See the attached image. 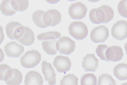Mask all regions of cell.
I'll return each mask as SVG.
<instances>
[{
	"instance_id": "cell-19",
	"label": "cell",
	"mask_w": 127,
	"mask_h": 85,
	"mask_svg": "<svg viewBox=\"0 0 127 85\" xmlns=\"http://www.w3.org/2000/svg\"><path fill=\"white\" fill-rule=\"evenodd\" d=\"M11 4L13 9L15 11H23L28 7L29 2L27 0H11Z\"/></svg>"
},
{
	"instance_id": "cell-9",
	"label": "cell",
	"mask_w": 127,
	"mask_h": 85,
	"mask_svg": "<svg viewBox=\"0 0 127 85\" xmlns=\"http://www.w3.org/2000/svg\"><path fill=\"white\" fill-rule=\"evenodd\" d=\"M53 64L58 72L64 73L69 70L71 62L68 57L59 55L55 58Z\"/></svg>"
},
{
	"instance_id": "cell-16",
	"label": "cell",
	"mask_w": 127,
	"mask_h": 85,
	"mask_svg": "<svg viewBox=\"0 0 127 85\" xmlns=\"http://www.w3.org/2000/svg\"><path fill=\"white\" fill-rule=\"evenodd\" d=\"M57 40H45L42 43L43 50L47 54L53 55L56 53L57 50L56 48Z\"/></svg>"
},
{
	"instance_id": "cell-26",
	"label": "cell",
	"mask_w": 127,
	"mask_h": 85,
	"mask_svg": "<svg viewBox=\"0 0 127 85\" xmlns=\"http://www.w3.org/2000/svg\"><path fill=\"white\" fill-rule=\"evenodd\" d=\"M49 14L51 19L52 23L51 26H54L59 23L61 19V15L58 10L52 9L47 11Z\"/></svg>"
},
{
	"instance_id": "cell-23",
	"label": "cell",
	"mask_w": 127,
	"mask_h": 85,
	"mask_svg": "<svg viewBox=\"0 0 127 85\" xmlns=\"http://www.w3.org/2000/svg\"><path fill=\"white\" fill-rule=\"evenodd\" d=\"M97 85H116V83L110 75L104 74L99 77Z\"/></svg>"
},
{
	"instance_id": "cell-18",
	"label": "cell",
	"mask_w": 127,
	"mask_h": 85,
	"mask_svg": "<svg viewBox=\"0 0 127 85\" xmlns=\"http://www.w3.org/2000/svg\"><path fill=\"white\" fill-rule=\"evenodd\" d=\"M11 0H3L0 5V8L1 13L6 16L12 15L16 12V11L13 9L11 4Z\"/></svg>"
},
{
	"instance_id": "cell-24",
	"label": "cell",
	"mask_w": 127,
	"mask_h": 85,
	"mask_svg": "<svg viewBox=\"0 0 127 85\" xmlns=\"http://www.w3.org/2000/svg\"><path fill=\"white\" fill-rule=\"evenodd\" d=\"M22 26L19 23L16 22H11L6 25L5 29L6 35L10 39L15 40L13 34L16 29L18 27Z\"/></svg>"
},
{
	"instance_id": "cell-6",
	"label": "cell",
	"mask_w": 127,
	"mask_h": 85,
	"mask_svg": "<svg viewBox=\"0 0 127 85\" xmlns=\"http://www.w3.org/2000/svg\"><path fill=\"white\" fill-rule=\"evenodd\" d=\"M87 9L86 6L80 2L72 4L68 9V14L72 18L81 19L86 15Z\"/></svg>"
},
{
	"instance_id": "cell-30",
	"label": "cell",
	"mask_w": 127,
	"mask_h": 85,
	"mask_svg": "<svg viewBox=\"0 0 127 85\" xmlns=\"http://www.w3.org/2000/svg\"><path fill=\"white\" fill-rule=\"evenodd\" d=\"M11 69L8 65L5 64H1L0 65V79L1 80H4V75L6 72Z\"/></svg>"
},
{
	"instance_id": "cell-22",
	"label": "cell",
	"mask_w": 127,
	"mask_h": 85,
	"mask_svg": "<svg viewBox=\"0 0 127 85\" xmlns=\"http://www.w3.org/2000/svg\"><path fill=\"white\" fill-rule=\"evenodd\" d=\"M61 33L56 31H51L41 33L37 36L39 40H55L61 36Z\"/></svg>"
},
{
	"instance_id": "cell-10",
	"label": "cell",
	"mask_w": 127,
	"mask_h": 85,
	"mask_svg": "<svg viewBox=\"0 0 127 85\" xmlns=\"http://www.w3.org/2000/svg\"><path fill=\"white\" fill-rule=\"evenodd\" d=\"M4 50L8 57H18L24 51L23 46L15 41H12L7 43L4 47Z\"/></svg>"
},
{
	"instance_id": "cell-15",
	"label": "cell",
	"mask_w": 127,
	"mask_h": 85,
	"mask_svg": "<svg viewBox=\"0 0 127 85\" xmlns=\"http://www.w3.org/2000/svg\"><path fill=\"white\" fill-rule=\"evenodd\" d=\"M113 73L116 77L120 80L127 79V64L122 63L117 65L113 69Z\"/></svg>"
},
{
	"instance_id": "cell-1",
	"label": "cell",
	"mask_w": 127,
	"mask_h": 85,
	"mask_svg": "<svg viewBox=\"0 0 127 85\" xmlns=\"http://www.w3.org/2000/svg\"><path fill=\"white\" fill-rule=\"evenodd\" d=\"M41 59L40 53L35 50L26 52L20 58L21 65L27 68H32L37 65Z\"/></svg>"
},
{
	"instance_id": "cell-35",
	"label": "cell",
	"mask_w": 127,
	"mask_h": 85,
	"mask_svg": "<svg viewBox=\"0 0 127 85\" xmlns=\"http://www.w3.org/2000/svg\"></svg>"
},
{
	"instance_id": "cell-25",
	"label": "cell",
	"mask_w": 127,
	"mask_h": 85,
	"mask_svg": "<svg viewBox=\"0 0 127 85\" xmlns=\"http://www.w3.org/2000/svg\"><path fill=\"white\" fill-rule=\"evenodd\" d=\"M78 79L73 74L64 76L60 81V85H78Z\"/></svg>"
},
{
	"instance_id": "cell-28",
	"label": "cell",
	"mask_w": 127,
	"mask_h": 85,
	"mask_svg": "<svg viewBox=\"0 0 127 85\" xmlns=\"http://www.w3.org/2000/svg\"><path fill=\"white\" fill-rule=\"evenodd\" d=\"M118 12L122 16L127 18V3L126 0H122L119 3L117 7Z\"/></svg>"
},
{
	"instance_id": "cell-4",
	"label": "cell",
	"mask_w": 127,
	"mask_h": 85,
	"mask_svg": "<svg viewBox=\"0 0 127 85\" xmlns=\"http://www.w3.org/2000/svg\"><path fill=\"white\" fill-rule=\"evenodd\" d=\"M114 12L110 6L103 5L97 8L95 16L97 20L100 23H106L113 18Z\"/></svg>"
},
{
	"instance_id": "cell-21",
	"label": "cell",
	"mask_w": 127,
	"mask_h": 85,
	"mask_svg": "<svg viewBox=\"0 0 127 85\" xmlns=\"http://www.w3.org/2000/svg\"><path fill=\"white\" fill-rule=\"evenodd\" d=\"M96 77L93 73L86 74L83 75L81 79V85H96Z\"/></svg>"
},
{
	"instance_id": "cell-13",
	"label": "cell",
	"mask_w": 127,
	"mask_h": 85,
	"mask_svg": "<svg viewBox=\"0 0 127 85\" xmlns=\"http://www.w3.org/2000/svg\"><path fill=\"white\" fill-rule=\"evenodd\" d=\"M123 53L122 48L117 46L108 47L106 52V56L109 61L116 62L122 58Z\"/></svg>"
},
{
	"instance_id": "cell-14",
	"label": "cell",
	"mask_w": 127,
	"mask_h": 85,
	"mask_svg": "<svg viewBox=\"0 0 127 85\" xmlns=\"http://www.w3.org/2000/svg\"><path fill=\"white\" fill-rule=\"evenodd\" d=\"M43 83L42 76L37 72L30 71L25 76V85H42Z\"/></svg>"
},
{
	"instance_id": "cell-2",
	"label": "cell",
	"mask_w": 127,
	"mask_h": 85,
	"mask_svg": "<svg viewBox=\"0 0 127 85\" xmlns=\"http://www.w3.org/2000/svg\"><path fill=\"white\" fill-rule=\"evenodd\" d=\"M70 35L77 40H82L87 36L88 30L86 25L81 21L72 23L68 27Z\"/></svg>"
},
{
	"instance_id": "cell-32",
	"label": "cell",
	"mask_w": 127,
	"mask_h": 85,
	"mask_svg": "<svg viewBox=\"0 0 127 85\" xmlns=\"http://www.w3.org/2000/svg\"><path fill=\"white\" fill-rule=\"evenodd\" d=\"M96 9L97 8H94L90 11L89 14V17L91 21L93 23L99 24L100 23L97 20L95 16Z\"/></svg>"
},
{
	"instance_id": "cell-12",
	"label": "cell",
	"mask_w": 127,
	"mask_h": 85,
	"mask_svg": "<svg viewBox=\"0 0 127 85\" xmlns=\"http://www.w3.org/2000/svg\"><path fill=\"white\" fill-rule=\"evenodd\" d=\"M82 67L85 71H92L94 72L98 66V60L94 54H88L83 58Z\"/></svg>"
},
{
	"instance_id": "cell-34",
	"label": "cell",
	"mask_w": 127,
	"mask_h": 85,
	"mask_svg": "<svg viewBox=\"0 0 127 85\" xmlns=\"http://www.w3.org/2000/svg\"><path fill=\"white\" fill-rule=\"evenodd\" d=\"M121 85H127V82Z\"/></svg>"
},
{
	"instance_id": "cell-29",
	"label": "cell",
	"mask_w": 127,
	"mask_h": 85,
	"mask_svg": "<svg viewBox=\"0 0 127 85\" xmlns=\"http://www.w3.org/2000/svg\"><path fill=\"white\" fill-rule=\"evenodd\" d=\"M25 32V26H22L17 28L15 30L13 34L15 39L18 41L23 37Z\"/></svg>"
},
{
	"instance_id": "cell-31",
	"label": "cell",
	"mask_w": 127,
	"mask_h": 85,
	"mask_svg": "<svg viewBox=\"0 0 127 85\" xmlns=\"http://www.w3.org/2000/svg\"><path fill=\"white\" fill-rule=\"evenodd\" d=\"M43 21L44 23L46 26H51L52 21L50 16L48 13L45 12L43 15Z\"/></svg>"
},
{
	"instance_id": "cell-8",
	"label": "cell",
	"mask_w": 127,
	"mask_h": 85,
	"mask_svg": "<svg viewBox=\"0 0 127 85\" xmlns=\"http://www.w3.org/2000/svg\"><path fill=\"white\" fill-rule=\"evenodd\" d=\"M22 74L18 70L10 69L5 73L4 80L8 85H19L22 80Z\"/></svg>"
},
{
	"instance_id": "cell-33",
	"label": "cell",
	"mask_w": 127,
	"mask_h": 85,
	"mask_svg": "<svg viewBox=\"0 0 127 85\" xmlns=\"http://www.w3.org/2000/svg\"><path fill=\"white\" fill-rule=\"evenodd\" d=\"M124 47L126 51L127 55V42L125 44Z\"/></svg>"
},
{
	"instance_id": "cell-11",
	"label": "cell",
	"mask_w": 127,
	"mask_h": 85,
	"mask_svg": "<svg viewBox=\"0 0 127 85\" xmlns=\"http://www.w3.org/2000/svg\"><path fill=\"white\" fill-rule=\"evenodd\" d=\"M42 73L45 81H48L49 85H54L56 83V75L53 68L50 63L43 61L41 64Z\"/></svg>"
},
{
	"instance_id": "cell-3",
	"label": "cell",
	"mask_w": 127,
	"mask_h": 85,
	"mask_svg": "<svg viewBox=\"0 0 127 85\" xmlns=\"http://www.w3.org/2000/svg\"><path fill=\"white\" fill-rule=\"evenodd\" d=\"M56 46L57 50L60 53L69 55L74 51L75 44V42L69 38L63 36L57 41Z\"/></svg>"
},
{
	"instance_id": "cell-5",
	"label": "cell",
	"mask_w": 127,
	"mask_h": 85,
	"mask_svg": "<svg viewBox=\"0 0 127 85\" xmlns=\"http://www.w3.org/2000/svg\"><path fill=\"white\" fill-rule=\"evenodd\" d=\"M112 36L116 39L122 40L127 37V22L122 20L114 24L111 29Z\"/></svg>"
},
{
	"instance_id": "cell-27",
	"label": "cell",
	"mask_w": 127,
	"mask_h": 85,
	"mask_svg": "<svg viewBox=\"0 0 127 85\" xmlns=\"http://www.w3.org/2000/svg\"><path fill=\"white\" fill-rule=\"evenodd\" d=\"M108 48L106 44H100L98 46L96 50V52L100 58L102 60L107 61H109L106 57V52Z\"/></svg>"
},
{
	"instance_id": "cell-20",
	"label": "cell",
	"mask_w": 127,
	"mask_h": 85,
	"mask_svg": "<svg viewBox=\"0 0 127 85\" xmlns=\"http://www.w3.org/2000/svg\"><path fill=\"white\" fill-rule=\"evenodd\" d=\"M44 11L38 10L35 11L32 16V20L34 23L38 26L41 28H45L47 27L44 23L42 19Z\"/></svg>"
},
{
	"instance_id": "cell-7",
	"label": "cell",
	"mask_w": 127,
	"mask_h": 85,
	"mask_svg": "<svg viewBox=\"0 0 127 85\" xmlns=\"http://www.w3.org/2000/svg\"><path fill=\"white\" fill-rule=\"evenodd\" d=\"M109 35L108 29L104 25H100L92 31L90 38L94 42H103L107 39Z\"/></svg>"
},
{
	"instance_id": "cell-17",
	"label": "cell",
	"mask_w": 127,
	"mask_h": 85,
	"mask_svg": "<svg viewBox=\"0 0 127 85\" xmlns=\"http://www.w3.org/2000/svg\"><path fill=\"white\" fill-rule=\"evenodd\" d=\"M25 32L23 37L18 41L25 45L32 44L34 41V34L32 31L29 28L25 27Z\"/></svg>"
}]
</instances>
